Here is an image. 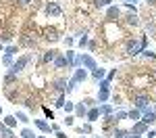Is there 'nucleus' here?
<instances>
[{
	"mask_svg": "<svg viewBox=\"0 0 156 138\" xmlns=\"http://www.w3.org/2000/svg\"><path fill=\"white\" fill-rule=\"evenodd\" d=\"M142 50H146V38H142L140 42L137 40H131L127 44V54H140Z\"/></svg>",
	"mask_w": 156,
	"mask_h": 138,
	"instance_id": "1",
	"label": "nucleus"
},
{
	"mask_svg": "<svg viewBox=\"0 0 156 138\" xmlns=\"http://www.w3.org/2000/svg\"><path fill=\"white\" fill-rule=\"evenodd\" d=\"M31 61V54H25V57H21V59H19V61H15L11 65V73H19V71H23L25 69V65H27V63Z\"/></svg>",
	"mask_w": 156,
	"mask_h": 138,
	"instance_id": "2",
	"label": "nucleus"
},
{
	"mask_svg": "<svg viewBox=\"0 0 156 138\" xmlns=\"http://www.w3.org/2000/svg\"><path fill=\"white\" fill-rule=\"evenodd\" d=\"M34 125H36L40 132H44V134H48V132H52V125L48 124V121H44V119H34Z\"/></svg>",
	"mask_w": 156,
	"mask_h": 138,
	"instance_id": "3",
	"label": "nucleus"
},
{
	"mask_svg": "<svg viewBox=\"0 0 156 138\" xmlns=\"http://www.w3.org/2000/svg\"><path fill=\"white\" fill-rule=\"evenodd\" d=\"M148 103H150V100L146 99V96H137V99H135V109H140V111H150V107H148Z\"/></svg>",
	"mask_w": 156,
	"mask_h": 138,
	"instance_id": "4",
	"label": "nucleus"
},
{
	"mask_svg": "<svg viewBox=\"0 0 156 138\" xmlns=\"http://www.w3.org/2000/svg\"><path fill=\"white\" fill-rule=\"evenodd\" d=\"M85 117H87V124H94L98 117H100V111H98V107H92V109H87Z\"/></svg>",
	"mask_w": 156,
	"mask_h": 138,
	"instance_id": "5",
	"label": "nucleus"
},
{
	"mask_svg": "<svg viewBox=\"0 0 156 138\" xmlns=\"http://www.w3.org/2000/svg\"><path fill=\"white\" fill-rule=\"evenodd\" d=\"M140 121H144L146 125H152L156 121V113L154 111H146L144 115H142V119H140Z\"/></svg>",
	"mask_w": 156,
	"mask_h": 138,
	"instance_id": "6",
	"label": "nucleus"
},
{
	"mask_svg": "<svg viewBox=\"0 0 156 138\" xmlns=\"http://www.w3.org/2000/svg\"><path fill=\"white\" fill-rule=\"evenodd\" d=\"M46 13H48V15H54V17H58L62 11H60V6L56 4V2H48V4H46Z\"/></svg>",
	"mask_w": 156,
	"mask_h": 138,
	"instance_id": "7",
	"label": "nucleus"
},
{
	"mask_svg": "<svg viewBox=\"0 0 156 138\" xmlns=\"http://www.w3.org/2000/svg\"><path fill=\"white\" fill-rule=\"evenodd\" d=\"M133 134H144V132H148V125L144 124V121H133Z\"/></svg>",
	"mask_w": 156,
	"mask_h": 138,
	"instance_id": "8",
	"label": "nucleus"
},
{
	"mask_svg": "<svg viewBox=\"0 0 156 138\" xmlns=\"http://www.w3.org/2000/svg\"><path fill=\"white\" fill-rule=\"evenodd\" d=\"M0 138H15L12 130L9 128V125H4L2 121H0Z\"/></svg>",
	"mask_w": 156,
	"mask_h": 138,
	"instance_id": "9",
	"label": "nucleus"
},
{
	"mask_svg": "<svg viewBox=\"0 0 156 138\" xmlns=\"http://www.w3.org/2000/svg\"><path fill=\"white\" fill-rule=\"evenodd\" d=\"M85 77H87V73H85V69H81V67H77V69H75V75H73V80H75V82H83Z\"/></svg>",
	"mask_w": 156,
	"mask_h": 138,
	"instance_id": "10",
	"label": "nucleus"
},
{
	"mask_svg": "<svg viewBox=\"0 0 156 138\" xmlns=\"http://www.w3.org/2000/svg\"><path fill=\"white\" fill-rule=\"evenodd\" d=\"M127 117H129L131 121H140V119H142V111H140V109H131V111H127Z\"/></svg>",
	"mask_w": 156,
	"mask_h": 138,
	"instance_id": "11",
	"label": "nucleus"
},
{
	"mask_svg": "<svg viewBox=\"0 0 156 138\" xmlns=\"http://www.w3.org/2000/svg\"><path fill=\"white\" fill-rule=\"evenodd\" d=\"M92 75H94V80H104V75H106V69H102V67H96L94 71H92Z\"/></svg>",
	"mask_w": 156,
	"mask_h": 138,
	"instance_id": "12",
	"label": "nucleus"
},
{
	"mask_svg": "<svg viewBox=\"0 0 156 138\" xmlns=\"http://www.w3.org/2000/svg\"><path fill=\"white\" fill-rule=\"evenodd\" d=\"M106 15H108V19H117L121 15V11H119V6H108V11H106Z\"/></svg>",
	"mask_w": 156,
	"mask_h": 138,
	"instance_id": "13",
	"label": "nucleus"
},
{
	"mask_svg": "<svg viewBox=\"0 0 156 138\" xmlns=\"http://www.w3.org/2000/svg\"><path fill=\"white\" fill-rule=\"evenodd\" d=\"M75 111H77V115H79V117H83L85 113H87V105H83V103H77V105H75Z\"/></svg>",
	"mask_w": 156,
	"mask_h": 138,
	"instance_id": "14",
	"label": "nucleus"
},
{
	"mask_svg": "<svg viewBox=\"0 0 156 138\" xmlns=\"http://www.w3.org/2000/svg\"><path fill=\"white\" fill-rule=\"evenodd\" d=\"M2 124H4V125H9V128H15V125H17V117H15V115H6Z\"/></svg>",
	"mask_w": 156,
	"mask_h": 138,
	"instance_id": "15",
	"label": "nucleus"
},
{
	"mask_svg": "<svg viewBox=\"0 0 156 138\" xmlns=\"http://www.w3.org/2000/svg\"><path fill=\"white\" fill-rule=\"evenodd\" d=\"M54 57H56V50H48V52L44 54L42 61H44V63H52V61H54Z\"/></svg>",
	"mask_w": 156,
	"mask_h": 138,
	"instance_id": "16",
	"label": "nucleus"
},
{
	"mask_svg": "<svg viewBox=\"0 0 156 138\" xmlns=\"http://www.w3.org/2000/svg\"><path fill=\"white\" fill-rule=\"evenodd\" d=\"M98 111H100V115H110V111H112V107H110V105H100V107H98Z\"/></svg>",
	"mask_w": 156,
	"mask_h": 138,
	"instance_id": "17",
	"label": "nucleus"
},
{
	"mask_svg": "<svg viewBox=\"0 0 156 138\" xmlns=\"http://www.w3.org/2000/svg\"><path fill=\"white\" fill-rule=\"evenodd\" d=\"M54 88H56L58 92L67 90V80H56V82H54Z\"/></svg>",
	"mask_w": 156,
	"mask_h": 138,
	"instance_id": "18",
	"label": "nucleus"
},
{
	"mask_svg": "<svg viewBox=\"0 0 156 138\" xmlns=\"http://www.w3.org/2000/svg\"><path fill=\"white\" fill-rule=\"evenodd\" d=\"M54 67H65V65H67V59H65V57H54Z\"/></svg>",
	"mask_w": 156,
	"mask_h": 138,
	"instance_id": "19",
	"label": "nucleus"
},
{
	"mask_svg": "<svg viewBox=\"0 0 156 138\" xmlns=\"http://www.w3.org/2000/svg\"><path fill=\"white\" fill-rule=\"evenodd\" d=\"M21 138H37V136H34V132H31L29 128H23V130H21Z\"/></svg>",
	"mask_w": 156,
	"mask_h": 138,
	"instance_id": "20",
	"label": "nucleus"
},
{
	"mask_svg": "<svg viewBox=\"0 0 156 138\" xmlns=\"http://www.w3.org/2000/svg\"><path fill=\"white\" fill-rule=\"evenodd\" d=\"M106 99H108V90H100L98 92V103H106Z\"/></svg>",
	"mask_w": 156,
	"mask_h": 138,
	"instance_id": "21",
	"label": "nucleus"
},
{
	"mask_svg": "<svg viewBox=\"0 0 156 138\" xmlns=\"http://www.w3.org/2000/svg\"><path fill=\"white\" fill-rule=\"evenodd\" d=\"M15 117H17V121H21V124H27V121H29V117H27V115H25V113H17V115H15Z\"/></svg>",
	"mask_w": 156,
	"mask_h": 138,
	"instance_id": "22",
	"label": "nucleus"
},
{
	"mask_svg": "<svg viewBox=\"0 0 156 138\" xmlns=\"http://www.w3.org/2000/svg\"><path fill=\"white\" fill-rule=\"evenodd\" d=\"M108 4H110V0H94L96 9H102V6H108Z\"/></svg>",
	"mask_w": 156,
	"mask_h": 138,
	"instance_id": "23",
	"label": "nucleus"
},
{
	"mask_svg": "<svg viewBox=\"0 0 156 138\" xmlns=\"http://www.w3.org/2000/svg\"><path fill=\"white\" fill-rule=\"evenodd\" d=\"M0 42H4V44H11V42H12V36H11V34H2V36H0Z\"/></svg>",
	"mask_w": 156,
	"mask_h": 138,
	"instance_id": "24",
	"label": "nucleus"
},
{
	"mask_svg": "<svg viewBox=\"0 0 156 138\" xmlns=\"http://www.w3.org/2000/svg\"><path fill=\"white\" fill-rule=\"evenodd\" d=\"M2 63L11 67V65H12V54H4V57H2Z\"/></svg>",
	"mask_w": 156,
	"mask_h": 138,
	"instance_id": "25",
	"label": "nucleus"
},
{
	"mask_svg": "<svg viewBox=\"0 0 156 138\" xmlns=\"http://www.w3.org/2000/svg\"><path fill=\"white\" fill-rule=\"evenodd\" d=\"M79 132H81V134H90V132H92V125H90V124L81 125V128H79Z\"/></svg>",
	"mask_w": 156,
	"mask_h": 138,
	"instance_id": "26",
	"label": "nucleus"
},
{
	"mask_svg": "<svg viewBox=\"0 0 156 138\" xmlns=\"http://www.w3.org/2000/svg\"><path fill=\"white\" fill-rule=\"evenodd\" d=\"M127 23H131V25H137V23H140V21H137V17H135V15H133V13H131V15L127 17Z\"/></svg>",
	"mask_w": 156,
	"mask_h": 138,
	"instance_id": "27",
	"label": "nucleus"
},
{
	"mask_svg": "<svg viewBox=\"0 0 156 138\" xmlns=\"http://www.w3.org/2000/svg\"><path fill=\"white\" fill-rule=\"evenodd\" d=\"M15 80H17V75H15V73H6V77H4V82H6V84H12Z\"/></svg>",
	"mask_w": 156,
	"mask_h": 138,
	"instance_id": "28",
	"label": "nucleus"
},
{
	"mask_svg": "<svg viewBox=\"0 0 156 138\" xmlns=\"http://www.w3.org/2000/svg\"><path fill=\"white\" fill-rule=\"evenodd\" d=\"M50 40V42H56V40H58V36H56V32H48V36H46Z\"/></svg>",
	"mask_w": 156,
	"mask_h": 138,
	"instance_id": "29",
	"label": "nucleus"
},
{
	"mask_svg": "<svg viewBox=\"0 0 156 138\" xmlns=\"http://www.w3.org/2000/svg\"><path fill=\"white\" fill-rule=\"evenodd\" d=\"M110 84H108V80H100V90H108Z\"/></svg>",
	"mask_w": 156,
	"mask_h": 138,
	"instance_id": "30",
	"label": "nucleus"
},
{
	"mask_svg": "<svg viewBox=\"0 0 156 138\" xmlns=\"http://www.w3.org/2000/svg\"><path fill=\"white\" fill-rule=\"evenodd\" d=\"M125 134H127L125 130H115V138H125Z\"/></svg>",
	"mask_w": 156,
	"mask_h": 138,
	"instance_id": "31",
	"label": "nucleus"
},
{
	"mask_svg": "<svg viewBox=\"0 0 156 138\" xmlns=\"http://www.w3.org/2000/svg\"><path fill=\"white\" fill-rule=\"evenodd\" d=\"M54 105H56V107H65V96H62V94H60V96H58V100H56V103H54Z\"/></svg>",
	"mask_w": 156,
	"mask_h": 138,
	"instance_id": "32",
	"label": "nucleus"
},
{
	"mask_svg": "<svg viewBox=\"0 0 156 138\" xmlns=\"http://www.w3.org/2000/svg\"><path fill=\"white\" fill-rule=\"evenodd\" d=\"M6 54H17V46H6Z\"/></svg>",
	"mask_w": 156,
	"mask_h": 138,
	"instance_id": "33",
	"label": "nucleus"
},
{
	"mask_svg": "<svg viewBox=\"0 0 156 138\" xmlns=\"http://www.w3.org/2000/svg\"><path fill=\"white\" fill-rule=\"evenodd\" d=\"M142 52H144V57H148V59H154V57H156L152 50H142Z\"/></svg>",
	"mask_w": 156,
	"mask_h": 138,
	"instance_id": "34",
	"label": "nucleus"
},
{
	"mask_svg": "<svg viewBox=\"0 0 156 138\" xmlns=\"http://www.w3.org/2000/svg\"><path fill=\"white\" fill-rule=\"evenodd\" d=\"M73 107H75V105H73L71 100H67V103H65V111H73Z\"/></svg>",
	"mask_w": 156,
	"mask_h": 138,
	"instance_id": "35",
	"label": "nucleus"
},
{
	"mask_svg": "<svg viewBox=\"0 0 156 138\" xmlns=\"http://www.w3.org/2000/svg\"><path fill=\"white\" fill-rule=\"evenodd\" d=\"M85 44H87V36H85V34H83V38H79V46H81V48H83Z\"/></svg>",
	"mask_w": 156,
	"mask_h": 138,
	"instance_id": "36",
	"label": "nucleus"
},
{
	"mask_svg": "<svg viewBox=\"0 0 156 138\" xmlns=\"http://www.w3.org/2000/svg\"><path fill=\"white\" fill-rule=\"evenodd\" d=\"M44 113H46V115H48V117H50V119H54V113H52V111H50V109H44Z\"/></svg>",
	"mask_w": 156,
	"mask_h": 138,
	"instance_id": "37",
	"label": "nucleus"
},
{
	"mask_svg": "<svg viewBox=\"0 0 156 138\" xmlns=\"http://www.w3.org/2000/svg\"><path fill=\"white\" fill-rule=\"evenodd\" d=\"M56 138H69V136H67L65 132H60V130H58V132H56Z\"/></svg>",
	"mask_w": 156,
	"mask_h": 138,
	"instance_id": "38",
	"label": "nucleus"
},
{
	"mask_svg": "<svg viewBox=\"0 0 156 138\" xmlns=\"http://www.w3.org/2000/svg\"><path fill=\"white\" fill-rule=\"evenodd\" d=\"M125 138H140V134H133V132H129V134H125Z\"/></svg>",
	"mask_w": 156,
	"mask_h": 138,
	"instance_id": "39",
	"label": "nucleus"
},
{
	"mask_svg": "<svg viewBox=\"0 0 156 138\" xmlns=\"http://www.w3.org/2000/svg\"><path fill=\"white\" fill-rule=\"evenodd\" d=\"M73 119H75V117H67V119H65V124H67V125H73Z\"/></svg>",
	"mask_w": 156,
	"mask_h": 138,
	"instance_id": "40",
	"label": "nucleus"
},
{
	"mask_svg": "<svg viewBox=\"0 0 156 138\" xmlns=\"http://www.w3.org/2000/svg\"><path fill=\"white\" fill-rule=\"evenodd\" d=\"M146 134H148V138H156V132H152V130H148Z\"/></svg>",
	"mask_w": 156,
	"mask_h": 138,
	"instance_id": "41",
	"label": "nucleus"
},
{
	"mask_svg": "<svg viewBox=\"0 0 156 138\" xmlns=\"http://www.w3.org/2000/svg\"><path fill=\"white\" fill-rule=\"evenodd\" d=\"M125 4H131V6H135V0H125Z\"/></svg>",
	"mask_w": 156,
	"mask_h": 138,
	"instance_id": "42",
	"label": "nucleus"
},
{
	"mask_svg": "<svg viewBox=\"0 0 156 138\" xmlns=\"http://www.w3.org/2000/svg\"><path fill=\"white\" fill-rule=\"evenodd\" d=\"M19 2H21V4H29V0H19Z\"/></svg>",
	"mask_w": 156,
	"mask_h": 138,
	"instance_id": "43",
	"label": "nucleus"
},
{
	"mask_svg": "<svg viewBox=\"0 0 156 138\" xmlns=\"http://www.w3.org/2000/svg\"><path fill=\"white\" fill-rule=\"evenodd\" d=\"M0 50H2V42H0Z\"/></svg>",
	"mask_w": 156,
	"mask_h": 138,
	"instance_id": "44",
	"label": "nucleus"
},
{
	"mask_svg": "<svg viewBox=\"0 0 156 138\" xmlns=\"http://www.w3.org/2000/svg\"><path fill=\"white\" fill-rule=\"evenodd\" d=\"M37 138H46V136H37Z\"/></svg>",
	"mask_w": 156,
	"mask_h": 138,
	"instance_id": "45",
	"label": "nucleus"
},
{
	"mask_svg": "<svg viewBox=\"0 0 156 138\" xmlns=\"http://www.w3.org/2000/svg\"><path fill=\"white\" fill-rule=\"evenodd\" d=\"M94 138H102V136H94Z\"/></svg>",
	"mask_w": 156,
	"mask_h": 138,
	"instance_id": "46",
	"label": "nucleus"
},
{
	"mask_svg": "<svg viewBox=\"0 0 156 138\" xmlns=\"http://www.w3.org/2000/svg\"><path fill=\"white\" fill-rule=\"evenodd\" d=\"M0 113H2V107H0Z\"/></svg>",
	"mask_w": 156,
	"mask_h": 138,
	"instance_id": "47",
	"label": "nucleus"
},
{
	"mask_svg": "<svg viewBox=\"0 0 156 138\" xmlns=\"http://www.w3.org/2000/svg\"><path fill=\"white\" fill-rule=\"evenodd\" d=\"M81 138H83V136H81Z\"/></svg>",
	"mask_w": 156,
	"mask_h": 138,
	"instance_id": "48",
	"label": "nucleus"
}]
</instances>
